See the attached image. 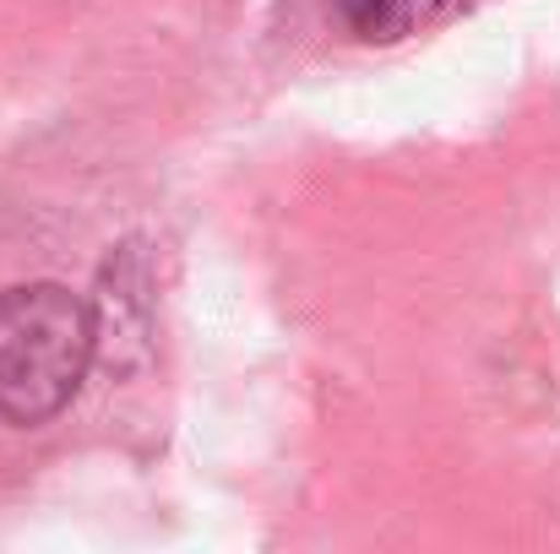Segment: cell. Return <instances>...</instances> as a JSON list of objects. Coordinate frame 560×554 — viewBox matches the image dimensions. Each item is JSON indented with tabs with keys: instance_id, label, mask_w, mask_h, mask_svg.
Here are the masks:
<instances>
[{
	"instance_id": "cell-2",
	"label": "cell",
	"mask_w": 560,
	"mask_h": 554,
	"mask_svg": "<svg viewBox=\"0 0 560 554\" xmlns=\"http://www.w3.org/2000/svg\"><path fill=\"white\" fill-rule=\"evenodd\" d=\"M479 0H327L332 27L349 44H402L419 33H435L457 16H468Z\"/></svg>"
},
{
	"instance_id": "cell-1",
	"label": "cell",
	"mask_w": 560,
	"mask_h": 554,
	"mask_svg": "<svg viewBox=\"0 0 560 554\" xmlns=\"http://www.w3.org/2000/svg\"><path fill=\"white\" fill-rule=\"evenodd\" d=\"M98 354V321L66 283H22L0 294V419L49 424L71 408Z\"/></svg>"
}]
</instances>
